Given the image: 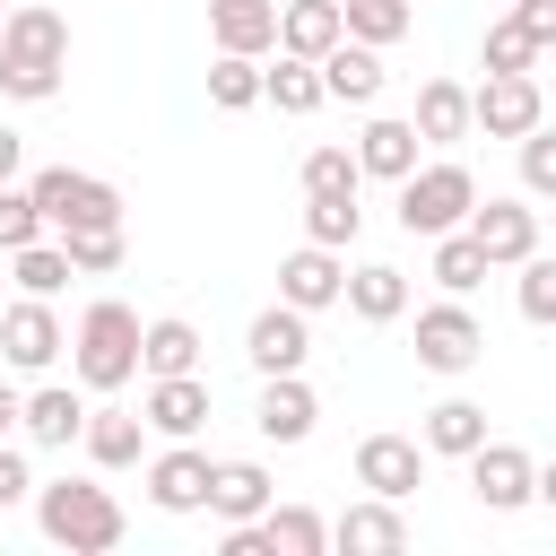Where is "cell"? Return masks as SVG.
<instances>
[{"label":"cell","mask_w":556,"mask_h":556,"mask_svg":"<svg viewBox=\"0 0 556 556\" xmlns=\"http://www.w3.org/2000/svg\"><path fill=\"white\" fill-rule=\"evenodd\" d=\"M61 70H70V17L52 0H9L0 9V96L52 104Z\"/></svg>","instance_id":"cell-1"},{"label":"cell","mask_w":556,"mask_h":556,"mask_svg":"<svg viewBox=\"0 0 556 556\" xmlns=\"http://www.w3.org/2000/svg\"><path fill=\"white\" fill-rule=\"evenodd\" d=\"M35 521H43V539L70 547V556H113V547L130 539V513H122L113 486H96V478H52V486H35Z\"/></svg>","instance_id":"cell-2"},{"label":"cell","mask_w":556,"mask_h":556,"mask_svg":"<svg viewBox=\"0 0 556 556\" xmlns=\"http://www.w3.org/2000/svg\"><path fill=\"white\" fill-rule=\"evenodd\" d=\"M70 374H78V391H122V382H139V313H130L122 295H96V304L78 313V330H70Z\"/></svg>","instance_id":"cell-3"},{"label":"cell","mask_w":556,"mask_h":556,"mask_svg":"<svg viewBox=\"0 0 556 556\" xmlns=\"http://www.w3.org/2000/svg\"><path fill=\"white\" fill-rule=\"evenodd\" d=\"M26 200L43 217V235H78V226H122V191L104 174H78V165H43L26 174Z\"/></svg>","instance_id":"cell-4"},{"label":"cell","mask_w":556,"mask_h":556,"mask_svg":"<svg viewBox=\"0 0 556 556\" xmlns=\"http://www.w3.org/2000/svg\"><path fill=\"white\" fill-rule=\"evenodd\" d=\"M469 200H478V174L460 165V156H417L408 174H400V226L408 235H452L460 217H469Z\"/></svg>","instance_id":"cell-5"},{"label":"cell","mask_w":556,"mask_h":556,"mask_svg":"<svg viewBox=\"0 0 556 556\" xmlns=\"http://www.w3.org/2000/svg\"><path fill=\"white\" fill-rule=\"evenodd\" d=\"M530 122H547L539 70H486V87H469V130H486V139H521Z\"/></svg>","instance_id":"cell-6"},{"label":"cell","mask_w":556,"mask_h":556,"mask_svg":"<svg viewBox=\"0 0 556 556\" xmlns=\"http://www.w3.org/2000/svg\"><path fill=\"white\" fill-rule=\"evenodd\" d=\"M478 356H486V321H478L460 295H443V304L417 313V365H426V374H469Z\"/></svg>","instance_id":"cell-7"},{"label":"cell","mask_w":556,"mask_h":556,"mask_svg":"<svg viewBox=\"0 0 556 556\" xmlns=\"http://www.w3.org/2000/svg\"><path fill=\"white\" fill-rule=\"evenodd\" d=\"M61 348H70V330H61L52 295H9L0 304V365L9 374H43Z\"/></svg>","instance_id":"cell-8"},{"label":"cell","mask_w":556,"mask_h":556,"mask_svg":"<svg viewBox=\"0 0 556 556\" xmlns=\"http://www.w3.org/2000/svg\"><path fill=\"white\" fill-rule=\"evenodd\" d=\"M460 460H469V495H478L486 513H521V504L539 495V460H530L521 443H495V434H486V443L460 452Z\"/></svg>","instance_id":"cell-9"},{"label":"cell","mask_w":556,"mask_h":556,"mask_svg":"<svg viewBox=\"0 0 556 556\" xmlns=\"http://www.w3.org/2000/svg\"><path fill=\"white\" fill-rule=\"evenodd\" d=\"M469 243L486 252V269H513L521 252H539V208L530 200H469Z\"/></svg>","instance_id":"cell-10"},{"label":"cell","mask_w":556,"mask_h":556,"mask_svg":"<svg viewBox=\"0 0 556 556\" xmlns=\"http://www.w3.org/2000/svg\"><path fill=\"white\" fill-rule=\"evenodd\" d=\"M356 486L408 504V495L426 486V443H417V434H365V443H356Z\"/></svg>","instance_id":"cell-11"},{"label":"cell","mask_w":556,"mask_h":556,"mask_svg":"<svg viewBox=\"0 0 556 556\" xmlns=\"http://www.w3.org/2000/svg\"><path fill=\"white\" fill-rule=\"evenodd\" d=\"M304 321H313V313H295V304H261L252 330H243L252 374H304V356H313V330H304Z\"/></svg>","instance_id":"cell-12"},{"label":"cell","mask_w":556,"mask_h":556,"mask_svg":"<svg viewBox=\"0 0 556 556\" xmlns=\"http://www.w3.org/2000/svg\"><path fill=\"white\" fill-rule=\"evenodd\" d=\"M139 417H148V434H165V443H191V434L208 426V382H200V374H148V400H139Z\"/></svg>","instance_id":"cell-13"},{"label":"cell","mask_w":556,"mask_h":556,"mask_svg":"<svg viewBox=\"0 0 556 556\" xmlns=\"http://www.w3.org/2000/svg\"><path fill=\"white\" fill-rule=\"evenodd\" d=\"M339 278H348V252H330V243H295V252L278 261V304L321 313V304H339Z\"/></svg>","instance_id":"cell-14"},{"label":"cell","mask_w":556,"mask_h":556,"mask_svg":"<svg viewBox=\"0 0 556 556\" xmlns=\"http://www.w3.org/2000/svg\"><path fill=\"white\" fill-rule=\"evenodd\" d=\"M78 426H87V400H78L70 382L17 391V434H26V443H43V452H70V443H78Z\"/></svg>","instance_id":"cell-15"},{"label":"cell","mask_w":556,"mask_h":556,"mask_svg":"<svg viewBox=\"0 0 556 556\" xmlns=\"http://www.w3.org/2000/svg\"><path fill=\"white\" fill-rule=\"evenodd\" d=\"M252 426H261L269 443H304V434L321 426L313 382H304V374H261V408H252Z\"/></svg>","instance_id":"cell-16"},{"label":"cell","mask_w":556,"mask_h":556,"mask_svg":"<svg viewBox=\"0 0 556 556\" xmlns=\"http://www.w3.org/2000/svg\"><path fill=\"white\" fill-rule=\"evenodd\" d=\"M330 547H348V556H400L408 547V521H400L391 495H365V504H348L330 521Z\"/></svg>","instance_id":"cell-17"},{"label":"cell","mask_w":556,"mask_h":556,"mask_svg":"<svg viewBox=\"0 0 556 556\" xmlns=\"http://www.w3.org/2000/svg\"><path fill=\"white\" fill-rule=\"evenodd\" d=\"M200 495H208V452L200 443H174V452L148 460V504L156 513H200Z\"/></svg>","instance_id":"cell-18"},{"label":"cell","mask_w":556,"mask_h":556,"mask_svg":"<svg viewBox=\"0 0 556 556\" xmlns=\"http://www.w3.org/2000/svg\"><path fill=\"white\" fill-rule=\"evenodd\" d=\"M269 495H278V478H269L261 460H208V495H200V513H217V521H252Z\"/></svg>","instance_id":"cell-19"},{"label":"cell","mask_w":556,"mask_h":556,"mask_svg":"<svg viewBox=\"0 0 556 556\" xmlns=\"http://www.w3.org/2000/svg\"><path fill=\"white\" fill-rule=\"evenodd\" d=\"M252 539H261V556H321V547H330V521H321L313 504H278V495H269V504L252 513Z\"/></svg>","instance_id":"cell-20"},{"label":"cell","mask_w":556,"mask_h":556,"mask_svg":"<svg viewBox=\"0 0 556 556\" xmlns=\"http://www.w3.org/2000/svg\"><path fill=\"white\" fill-rule=\"evenodd\" d=\"M408 130H417V148H460V139H469V87H460V78H426Z\"/></svg>","instance_id":"cell-21"},{"label":"cell","mask_w":556,"mask_h":556,"mask_svg":"<svg viewBox=\"0 0 556 556\" xmlns=\"http://www.w3.org/2000/svg\"><path fill=\"white\" fill-rule=\"evenodd\" d=\"M78 443H87L96 469H139V452H148V417H139V408H87Z\"/></svg>","instance_id":"cell-22"},{"label":"cell","mask_w":556,"mask_h":556,"mask_svg":"<svg viewBox=\"0 0 556 556\" xmlns=\"http://www.w3.org/2000/svg\"><path fill=\"white\" fill-rule=\"evenodd\" d=\"M313 70H321V96H339V104H374V96H382V52H374V43H348V35H339Z\"/></svg>","instance_id":"cell-23"},{"label":"cell","mask_w":556,"mask_h":556,"mask_svg":"<svg viewBox=\"0 0 556 556\" xmlns=\"http://www.w3.org/2000/svg\"><path fill=\"white\" fill-rule=\"evenodd\" d=\"M339 304H348L356 321H400V313H408V269L365 261V269H348V278H339Z\"/></svg>","instance_id":"cell-24"},{"label":"cell","mask_w":556,"mask_h":556,"mask_svg":"<svg viewBox=\"0 0 556 556\" xmlns=\"http://www.w3.org/2000/svg\"><path fill=\"white\" fill-rule=\"evenodd\" d=\"M208 35H217V52H269L278 43V0H208Z\"/></svg>","instance_id":"cell-25"},{"label":"cell","mask_w":556,"mask_h":556,"mask_svg":"<svg viewBox=\"0 0 556 556\" xmlns=\"http://www.w3.org/2000/svg\"><path fill=\"white\" fill-rule=\"evenodd\" d=\"M330 43H339V0H278V43H269V52L321 61Z\"/></svg>","instance_id":"cell-26"},{"label":"cell","mask_w":556,"mask_h":556,"mask_svg":"<svg viewBox=\"0 0 556 556\" xmlns=\"http://www.w3.org/2000/svg\"><path fill=\"white\" fill-rule=\"evenodd\" d=\"M348 156H356V174H374V182H400V174L417 165V130L382 113V122H365V130H356V148H348Z\"/></svg>","instance_id":"cell-27"},{"label":"cell","mask_w":556,"mask_h":556,"mask_svg":"<svg viewBox=\"0 0 556 556\" xmlns=\"http://www.w3.org/2000/svg\"><path fill=\"white\" fill-rule=\"evenodd\" d=\"M139 374H200V330L182 313L139 321Z\"/></svg>","instance_id":"cell-28"},{"label":"cell","mask_w":556,"mask_h":556,"mask_svg":"<svg viewBox=\"0 0 556 556\" xmlns=\"http://www.w3.org/2000/svg\"><path fill=\"white\" fill-rule=\"evenodd\" d=\"M0 261H9V287H17V295H61V287L78 278L52 235H35V243H17V252H0Z\"/></svg>","instance_id":"cell-29"},{"label":"cell","mask_w":556,"mask_h":556,"mask_svg":"<svg viewBox=\"0 0 556 556\" xmlns=\"http://www.w3.org/2000/svg\"><path fill=\"white\" fill-rule=\"evenodd\" d=\"M417 443H426V452H443V460H460V452H478V443H486V408H478V400H434Z\"/></svg>","instance_id":"cell-30"},{"label":"cell","mask_w":556,"mask_h":556,"mask_svg":"<svg viewBox=\"0 0 556 556\" xmlns=\"http://www.w3.org/2000/svg\"><path fill=\"white\" fill-rule=\"evenodd\" d=\"M408 26H417V0H339V35H348V43H374V52H382V43H400Z\"/></svg>","instance_id":"cell-31"},{"label":"cell","mask_w":556,"mask_h":556,"mask_svg":"<svg viewBox=\"0 0 556 556\" xmlns=\"http://www.w3.org/2000/svg\"><path fill=\"white\" fill-rule=\"evenodd\" d=\"M356 226H365L356 191H304V243H330V252H348V243H356Z\"/></svg>","instance_id":"cell-32"},{"label":"cell","mask_w":556,"mask_h":556,"mask_svg":"<svg viewBox=\"0 0 556 556\" xmlns=\"http://www.w3.org/2000/svg\"><path fill=\"white\" fill-rule=\"evenodd\" d=\"M261 104H278V113H313V104H330V96H321V70H313V61L278 52V70H261Z\"/></svg>","instance_id":"cell-33"},{"label":"cell","mask_w":556,"mask_h":556,"mask_svg":"<svg viewBox=\"0 0 556 556\" xmlns=\"http://www.w3.org/2000/svg\"><path fill=\"white\" fill-rule=\"evenodd\" d=\"M426 243H434V269H426V278H434L443 295H469V287L486 278V252L469 243V226H452V235H426Z\"/></svg>","instance_id":"cell-34"},{"label":"cell","mask_w":556,"mask_h":556,"mask_svg":"<svg viewBox=\"0 0 556 556\" xmlns=\"http://www.w3.org/2000/svg\"><path fill=\"white\" fill-rule=\"evenodd\" d=\"M208 104H217V113L261 104V61H252V52H217V61H208Z\"/></svg>","instance_id":"cell-35"},{"label":"cell","mask_w":556,"mask_h":556,"mask_svg":"<svg viewBox=\"0 0 556 556\" xmlns=\"http://www.w3.org/2000/svg\"><path fill=\"white\" fill-rule=\"evenodd\" d=\"M52 243L70 252V269H78V278L122 269V252H130V243H122V226H78V235H52Z\"/></svg>","instance_id":"cell-36"},{"label":"cell","mask_w":556,"mask_h":556,"mask_svg":"<svg viewBox=\"0 0 556 556\" xmlns=\"http://www.w3.org/2000/svg\"><path fill=\"white\" fill-rule=\"evenodd\" d=\"M365 174H356V156L339 148V139H321V148H304V191H356Z\"/></svg>","instance_id":"cell-37"},{"label":"cell","mask_w":556,"mask_h":556,"mask_svg":"<svg viewBox=\"0 0 556 556\" xmlns=\"http://www.w3.org/2000/svg\"><path fill=\"white\" fill-rule=\"evenodd\" d=\"M521 191H530V200H547V191H556V139H547V122H530V130H521Z\"/></svg>","instance_id":"cell-38"},{"label":"cell","mask_w":556,"mask_h":556,"mask_svg":"<svg viewBox=\"0 0 556 556\" xmlns=\"http://www.w3.org/2000/svg\"><path fill=\"white\" fill-rule=\"evenodd\" d=\"M513 269H521V313L530 321H556V261L547 252H521Z\"/></svg>","instance_id":"cell-39"},{"label":"cell","mask_w":556,"mask_h":556,"mask_svg":"<svg viewBox=\"0 0 556 556\" xmlns=\"http://www.w3.org/2000/svg\"><path fill=\"white\" fill-rule=\"evenodd\" d=\"M478 61H486V70H539V43H530V35H521V26L504 17V26H486Z\"/></svg>","instance_id":"cell-40"},{"label":"cell","mask_w":556,"mask_h":556,"mask_svg":"<svg viewBox=\"0 0 556 556\" xmlns=\"http://www.w3.org/2000/svg\"><path fill=\"white\" fill-rule=\"evenodd\" d=\"M35 235H43V217H35L26 182H0V252H17V243H35Z\"/></svg>","instance_id":"cell-41"},{"label":"cell","mask_w":556,"mask_h":556,"mask_svg":"<svg viewBox=\"0 0 556 556\" xmlns=\"http://www.w3.org/2000/svg\"><path fill=\"white\" fill-rule=\"evenodd\" d=\"M26 495H35V469H26V452L0 434V513H9V504H26Z\"/></svg>","instance_id":"cell-42"},{"label":"cell","mask_w":556,"mask_h":556,"mask_svg":"<svg viewBox=\"0 0 556 556\" xmlns=\"http://www.w3.org/2000/svg\"><path fill=\"white\" fill-rule=\"evenodd\" d=\"M513 26H521L539 52H547V43H556V0H521V9H513Z\"/></svg>","instance_id":"cell-43"},{"label":"cell","mask_w":556,"mask_h":556,"mask_svg":"<svg viewBox=\"0 0 556 556\" xmlns=\"http://www.w3.org/2000/svg\"><path fill=\"white\" fill-rule=\"evenodd\" d=\"M17 174H26V139L0 122V182H17Z\"/></svg>","instance_id":"cell-44"},{"label":"cell","mask_w":556,"mask_h":556,"mask_svg":"<svg viewBox=\"0 0 556 556\" xmlns=\"http://www.w3.org/2000/svg\"><path fill=\"white\" fill-rule=\"evenodd\" d=\"M0 434H17V382H0Z\"/></svg>","instance_id":"cell-45"},{"label":"cell","mask_w":556,"mask_h":556,"mask_svg":"<svg viewBox=\"0 0 556 556\" xmlns=\"http://www.w3.org/2000/svg\"><path fill=\"white\" fill-rule=\"evenodd\" d=\"M0 304H9V269H0Z\"/></svg>","instance_id":"cell-46"},{"label":"cell","mask_w":556,"mask_h":556,"mask_svg":"<svg viewBox=\"0 0 556 556\" xmlns=\"http://www.w3.org/2000/svg\"><path fill=\"white\" fill-rule=\"evenodd\" d=\"M0 9H9V0H0Z\"/></svg>","instance_id":"cell-47"}]
</instances>
